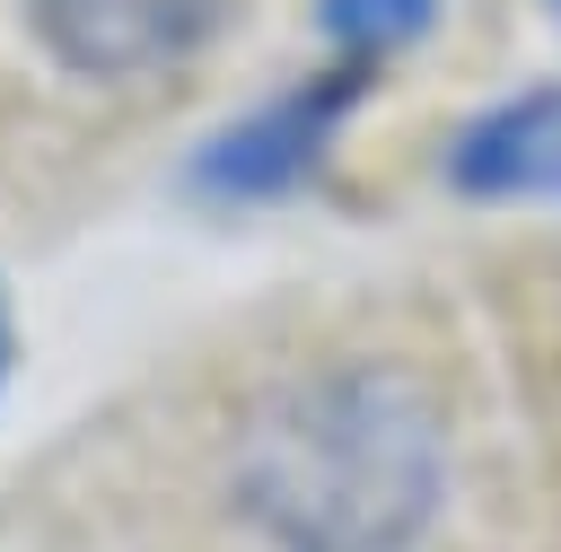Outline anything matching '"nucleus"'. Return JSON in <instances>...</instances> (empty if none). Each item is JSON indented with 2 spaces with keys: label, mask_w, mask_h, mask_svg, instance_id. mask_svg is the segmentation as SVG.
Here are the masks:
<instances>
[{
  "label": "nucleus",
  "mask_w": 561,
  "mask_h": 552,
  "mask_svg": "<svg viewBox=\"0 0 561 552\" xmlns=\"http://www.w3.org/2000/svg\"><path fill=\"white\" fill-rule=\"evenodd\" d=\"M447 403L403 359L272 377L228 447V499L263 552H412L447 508Z\"/></svg>",
  "instance_id": "f257e3e1"
},
{
  "label": "nucleus",
  "mask_w": 561,
  "mask_h": 552,
  "mask_svg": "<svg viewBox=\"0 0 561 552\" xmlns=\"http://www.w3.org/2000/svg\"><path fill=\"white\" fill-rule=\"evenodd\" d=\"M368 79H377V70H359V61H324V70H307V79L237 105V114L184 158V184L210 193V202H280V193L316 184L324 158L342 149V131H351Z\"/></svg>",
  "instance_id": "f03ea898"
},
{
  "label": "nucleus",
  "mask_w": 561,
  "mask_h": 552,
  "mask_svg": "<svg viewBox=\"0 0 561 552\" xmlns=\"http://www.w3.org/2000/svg\"><path fill=\"white\" fill-rule=\"evenodd\" d=\"M18 9H26V35L44 44V61L70 79H96V88L184 70L228 18V0H18Z\"/></svg>",
  "instance_id": "7ed1b4c3"
},
{
  "label": "nucleus",
  "mask_w": 561,
  "mask_h": 552,
  "mask_svg": "<svg viewBox=\"0 0 561 552\" xmlns=\"http://www.w3.org/2000/svg\"><path fill=\"white\" fill-rule=\"evenodd\" d=\"M438 184L456 202H561V79L456 114L438 140Z\"/></svg>",
  "instance_id": "20e7f679"
},
{
  "label": "nucleus",
  "mask_w": 561,
  "mask_h": 552,
  "mask_svg": "<svg viewBox=\"0 0 561 552\" xmlns=\"http://www.w3.org/2000/svg\"><path fill=\"white\" fill-rule=\"evenodd\" d=\"M438 26V0H316V35L333 61L386 70L394 53H412Z\"/></svg>",
  "instance_id": "39448f33"
},
{
  "label": "nucleus",
  "mask_w": 561,
  "mask_h": 552,
  "mask_svg": "<svg viewBox=\"0 0 561 552\" xmlns=\"http://www.w3.org/2000/svg\"><path fill=\"white\" fill-rule=\"evenodd\" d=\"M0 377H9V298H0Z\"/></svg>",
  "instance_id": "423d86ee"
},
{
  "label": "nucleus",
  "mask_w": 561,
  "mask_h": 552,
  "mask_svg": "<svg viewBox=\"0 0 561 552\" xmlns=\"http://www.w3.org/2000/svg\"><path fill=\"white\" fill-rule=\"evenodd\" d=\"M543 9H552V18H561V0H543Z\"/></svg>",
  "instance_id": "0eeeda50"
}]
</instances>
